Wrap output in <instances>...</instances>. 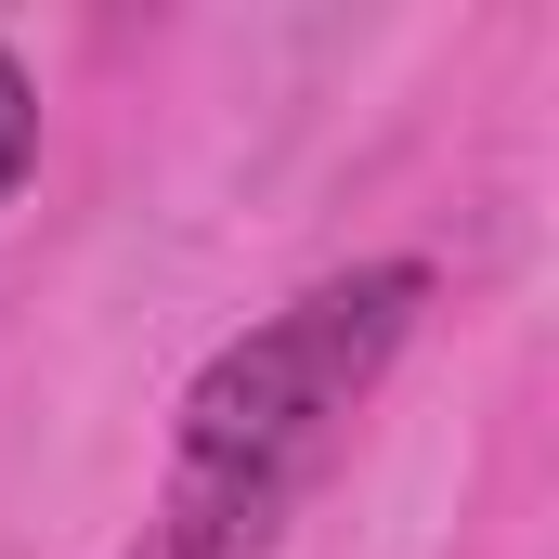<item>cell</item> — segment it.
I'll return each mask as SVG.
<instances>
[{"mask_svg":"<svg viewBox=\"0 0 559 559\" xmlns=\"http://www.w3.org/2000/svg\"><path fill=\"white\" fill-rule=\"evenodd\" d=\"M429 274L417 261H365V274L286 299L274 325H248L195 391H182V495H169V547L182 559H235L248 534H274V508L299 495L312 442L365 404V378L404 352Z\"/></svg>","mask_w":559,"mask_h":559,"instance_id":"obj_1","label":"cell"},{"mask_svg":"<svg viewBox=\"0 0 559 559\" xmlns=\"http://www.w3.org/2000/svg\"><path fill=\"white\" fill-rule=\"evenodd\" d=\"M26 169H39V92H26V66L0 52V209H13Z\"/></svg>","mask_w":559,"mask_h":559,"instance_id":"obj_2","label":"cell"}]
</instances>
